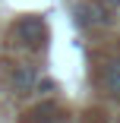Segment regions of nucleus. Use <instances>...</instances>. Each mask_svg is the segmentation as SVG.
Returning <instances> with one entry per match:
<instances>
[{
    "label": "nucleus",
    "mask_w": 120,
    "mask_h": 123,
    "mask_svg": "<svg viewBox=\"0 0 120 123\" xmlns=\"http://www.w3.org/2000/svg\"><path fill=\"white\" fill-rule=\"evenodd\" d=\"M13 44L19 47H29V51H41L47 44V25L41 16H22L16 25H13Z\"/></svg>",
    "instance_id": "f257e3e1"
},
{
    "label": "nucleus",
    "mask_w": 120,
    "mask_h": 123,
    "mask_svg": "<svg viewBox=\"0 0 120 123\" xmlns=\"http://www.w3.org/2000/svg\"><path fill=\"white\" fill-rule=\"evenodd\" d=\"M54 92H57V82H54V79H38L35 95H54Z\"/></svg>",
    "instance_id": "39448f33"
},
{
    "label": "nucleus",
    "mask_w": 120,
    "mask_h": 123,
    "mask_svg": "<svg viewBox=\"0 0 120 123\" xmlns=\"http://www.w3.org/2000/svg\"><path fill=\"white\" fill-rule=\"evenodd\" d=\"M38 79H41L38 66H32V63H19V66L13 69V76H10V92H13V98H29V95H35Z\"/></svg>",
    "instance_id": "7ed1b4c3"
},
{
    "label": "nucleus",
    "mask_w": 120,
    "mask_h": 123,
    "mask_svg": "<svg viewBox=\"0 0 120 123\" xmlns=\"http://www.w3.org/2000/svg\"><path fill=\"white\" fill-rule=\"evenodd\" d=\"M104 3H107L111 10H120V0H104Z\"/></svg>",
    "instance_id": "423d86ee"
},
{
    "label": "nucleus",
    "mask_w": 120,
    "mask_h": 123,
    "mask_svg": "<svg viewBox=\"0 0 120 123\" xmlns=\"http://www.w3.org/2000/svg\"><path fill=\"white\" fill-rule=\"evenodd\" d=\"M101 88L111 98H120V57H111L101 63Z\"/></svg>",
    "instance_id": "20e7f679"
},
{
    "label": "nucleus",
    "mask_w": 120,
    "mask_h": 123,
    "mask_svg": "<svg viewBox=\"0 0 120 123\" xmlns=\"http://www.w3.org/2000/svg\"><path fill=\"white\" fill-rule=\"evenodd\" d=\"M73 19H76V25L79 29H104L111 25V6L104 3H95V0H85V3H79L73 10Z\"/></svg>",
    "instance_id": "f03ea898"
}]
</instances>
